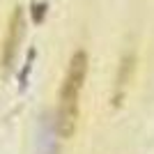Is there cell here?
I'll use <instances>...</instances> for the list:
<instances>
[{"label": "cell", "mask_w": 154, "mask_h": 154, "mask_svg": "<svg viewBox=\"0 0 154 154\" xmlns=\"http://www.w3.org/2000/svg\"><path fill=\"white\" fill-rule=\"evenodd\" d=\"M85 76H88V53L76 51L69 60L62 88H60V103H58V117H55V131L60 134V138H71L76 134Z\"/></svg>", "instance_id": "cell-1"}, {"label": "cell", "mask_w": 154, "mask_h": 154, "mask_svg": "<svg viewBox=\"0 0 154 154\" xmlns=\"http://www.w3.org/2000/svg\"><path fill=\"white\" fill-rule=\"evenodd\" d=\"M23 32H26V16H23V9L16 7L9 16V23H7V35H5V44H2V64L7 69L14 64V58L19 53V44L23 39Z\"/></svg>", "instance_id": "cell-2"}, {"label": "cell", "mask_w": 154, "mask_h": 154, "mask_svg": "<svg viewBox=\"0 0 154 154\" xmlns=\"http://www.w3.org/2000/svg\"><path fill=\"white\" fill-rule=\"evenodd\" d=\"M37 154H58V145H55V124L51 127L48 120H44L42 127H39Z\"/></svg>", "instance_id": "cell-3"}]
</instances>
